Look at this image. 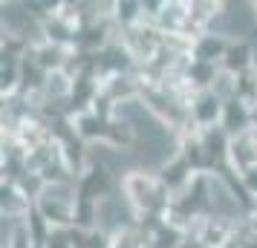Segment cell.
Listing matches in <instances>:
<instances>
[{
  "instance_id": "cell-1",
  "label": "cell",
  "mask_w": 257,
  "mask_h": 248,
  "mask_svg": "<svg viewBox=\"0 0 257 248\" xmlns=\"http://www.w3.org/2000/svg\"><path fill=\"white\" fill-rule=\"evenodd\" d=\"M248 116H245V110L240 107V101H228L225 104V127L228 130H243Z\"/></svg>"
},
{
  "instance_id": "cell-2",
  "label": "cell",
  "mask_w": 257,
  "mask_h": 248,
  "mask_svg": "<svg viewBox=\"0 0 257 248\" xmlns=\"http://www.w3.org/2000/svg\"><path fill=\"white\" fill-rule=\"evenodd\" d=\"M217 113H220V101H217L214 95L199 98V104H197V118H199V121H214Z\"/></svg>"
},
{
  "instance_id": "cell-3",
  "label": "cell",
  "mask_w": 257,
  "mask_h": 248,
  "mask_svg": "<svg viewBox=\"0 0 257 248\" xmlns=\"http://www.w3.org/2000/svg\"><path fill=\"white\" fill-rule=\"evenodd\" d=\"M220 52H222V41L220 38H205V41L199 44V49H197V58L208 61L211 55H220Z\"/></svg>"
},
{
  "instance_id": "cell-4",
  "label": "cell",
  "mask_w": 257,
  "mask_h": 248,
  "mask_svg": "<svg viewBox=\"0 0 257 248\" xmlns=\"http://www.w3.org/2000/svg\"><path fill=\"white\" fill-rule=\"evenodd\" d=\"M248 61V47H231L228 49V67L231 70H243Z\"/></svg>"
},
{
  "instance_id": "cell-5",
  "label": "cell",
  "mask_w": 257,
  "mask_h": 248,
  "mask_svg": "<svg viewBox=\"0 0 257 248\" xmlns=\"http://www.w3.org/2000/svg\"><path fill=\"white\" fill-rule=\"evenodd\" d=\"M182 176H185V165H182V162H179V165H174L171 170H165V182H171V185L182 182Z\"/></svg>"
},
{
  "instance_id": "cell-6",
  "label": "cell",
  "mask_w": 257,
  "mask_h": 248,
  "mask_svg": "<svg viewBox=\"0 0 257 248\" xmlns=\"http://www.w3.org/2000/svg\"><path fill=\"white\" fill-rule=\"evenodd\" d=\"M49 248H64V236H55V239H49Z\"/></svg>"
},
{
  "instance_id": "cell-7",
  "label": "cell",
  "mask_w": 257,
  "mask_h": 248,
  "mask_svg": "<svg viewBox=\"0 0 257 248\" xmlns=\"http://www.w3.org/2000/svg\"><path fill=\"white\" fill-rule=\"evenodd\" d=\"M248 182H251V188L257 190V170H251V176H248Z\"/></svg>"
}]
</instances>
